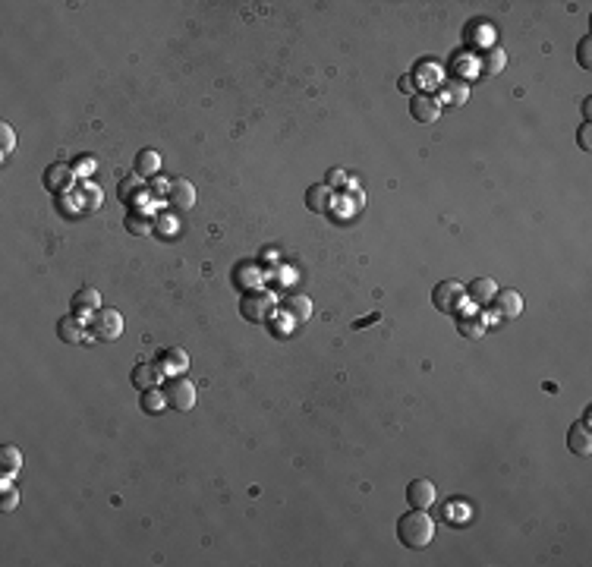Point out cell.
Instances as JSON below:
<instances>
[{"label":"cell","mask_w":592,"mask_h":567,"mask_svg":"<svg viewBox=\"0 0 592 567\" xmlns=\"http://www.w3.org/2000/svg\"><path fill=\"white\" fill-rule=\"evenodd\" d=\"M435 536V523L425 510H407V514L397 520V539L407 548H425Z\"/></svg>","instance_id":"1"},{"label":"cell","mask_w":592,"mask_h":567,"mask_svg":"<svg viewBox=\"0 0 592 567\" xmlns=\"http://www.w3.org/2000/svg\"><path fill=\"white\" fill-rule=\"evenodd\" d=\"M161 365L155 363H139L136 369H132V384H136L139 391H151L155 384H161Z\"/></svg>","instance_id":"16"},{"label":"cell","mask_w":592,"mask_h":567,"mask_svg":"<svg viewBox=\"0 0 592 567\" xmlns=\"http://www.w3.org/2000/svg\"><path fill=\"white\" fill-rule=\"evenodd\" d=\"M123 224H126V230H129L132 237H145V233H151V220L145 218L142 211H136V208H132V211L126 214Z\"/></svg>","instance_id":"22"},{"label":"cell","mask_w":592,"mask_h":567,"mask_svg":"<svg viewBox=\"0 0 592 567\" xmlns=\"http://www.w3.org/2000/svg\"><path fill=\"white\" fill-rule=\"evenodd\" d=\"M94 167V158L92 155H82V161L76 164V170H82V174H85V170H92Z\"/></svg>","instance_id":"34"},{"label":"cell","mask_w":592,"mask_h":567,"mask_svg":"<svg viewBox=\"0 0 592 567\" xmlns=\"http://www.w3.org/2000/svg\"><path fill=\"white\" fill-rule=\"evenodd\" d=\"M155 227H157V233H161L164 239H170V237H174V230H176V220L170 218V214H157Z\"/></svg>","instance_id":"28"},{"label":"cell","mask_w":592,"mask_h":567,"mask_svg":"<svg viewBox=\"0 0 592 567\" xmlns=\"http://www.w3.org/2000/svg\"><path fill=\"white\" fill-rule=\"evenodd\" d=\"M164 407H167V400H164V391H142V410L145 413H151V416H157V413H164Z\"/></svg>","instance_id":"24"},{"label":"cell","mask_w":592,"mask_h":567,"mask_svg":"<svg viewBox=\"0 0 592 567\" xmlns=\"http://www.w3.org/2000/svg\"><path fill=\"white\" fill-rule=\"evenodd\" d=\"M186 363H189L186 353L174 346V350H164L161 353V363H157V365H161V369H167V372H183V369H186Z\"/></svg>","instance_id":"23"},{"label":"cell","mask_w":592,"mask_h":567,"mask_svg":"<svg viewBox=\"0 0 592 567\" xmlns=\"http://www.w3.org/2000/svg\"><path fill=\"white\" fill-rule=\"evenodd\" d=\"M334 205V189L327 186V183H312V186L306 189V208L315 214H325L331 211Z\"/></svg>","instance_id":"8"},{"label":"cell","mask_w":592,"mask_h":567,"mask_svg":"<svg viewBox=\"0 0 592 567\" xmlns=\"http://www.w3.org/2000/svg\"><path fill=\"white\" fill-rule=\"evenodd\" d=\"M117 192H120V199H123V202H136L139 195H145V180H142V176H139V174L126 176V180L120 183V189H117Z\"/></svg>","instance_id":"21"},{"label":"cell","mask_w":592,"mask_h":567,"mask_svg":"<svg viewBox=\"0 0 592 567\" xmlns=\"http://www.w3.org/2000/svg\"><path fill=\"white\" fill-rule=\"evenodd\" d=\"M589 48H592V38H589V35H586V38H583V41H579V66H586V69H589V66H592V57H589Z\"/></svg>","instance_id":"30"},{"label":"cell","mask_w":592,"mask_h":567,"mask_svg":"<svg viewBox=\"0 0 592 567\" xmlns=\"http://www.w3.org/2000/svg\"><path fill=\"white\" fill-rule=\"evenodd\" d=\"M463 296H466V290H463V284H457V281H441L438 287L432 290V302L438 312H460V309H463Z\"/></svg>","instance_id":"5"},{"label":"cell","mask_w":592,"mask_h":567,"mask_svg":"<svg viewBox=\"0 0 592 567\" xmlns=\"http://www.w3.org/2000/svg\"><path fill=\"white\" fill-rule=\"evenodd\" d=\"M577 139H579V148L589 151V148H592V126H589V123L579 126V136H577Z\"/></svg>","instance_id":"32"},{"label":"cell","mask_w":592,"mask_h":567,"mask_svg":"<svg viewBox=\"0 0 592 567\" xmlns=\"http://www.w3.org/2000/svg\"><path fill=\"white\" fill-rule=\"evenodd\" d=\"M583 113H586V117L592 113V98H586V101H583Z\"/></svg>","instance_id":"36"},{"label":"cell","mask_w":592,"mask_h":567,"mask_svg":"<svg viewBox=\"0 0 592 567\" xmlns=\"http://www.w3.org/2000/svg\"><path fill=\"white\" fill-rule=\"evenodd\" d=\"M151 192H157V195H167V183H164V180H155V186H151Z\"/></svg>","instance_id":"35"},{"label":"cell","mask_w":592,"mask_h":567,"mask_svg":"<svg viewBox=\"0 0 592 567\" xmlns=\"http://www.w3.org/2000/svg\"><path fill=\"white\" fill-rule=\"evenodd\" d=\"M73 176H76V170L69 167V164H50V167L44 170V186H48L50 192H63V189L73 186Z\"/></svg>","instance_id":"10"},{"label":"cell","mask_w":592,"mask_h":567,"mask_svg":"<svg viewBox=\"0 0 592 567\" xmlns=\"http://www.w3.org/2000/svg\"><path fill=\"white\" fill-rule=\"evenodd\" d=\"M283 315H287L293 325H302V321H309V315H312V300L302 293H290L287 300H283Z\"/></svg>","instance_id":"12"},{"label":"cell","mask_w":592,"mask_h":567,"mask_svg":"<svg viewBox=\"0 0 592 567\" xmlns=\"http://www.w3.org/2000/svg\"><path fill=\"white\" fill-rule=\"evenodd\" d=\"M19 504V489L10 485V479H3V498H0V510H13Z\"/></svg>","instance_id":"26"},{"label":"cell","mask_w":592,"mask_h":567,"mask_svg":"<svg viewBox=\"0 0 592 567\" xmlns=\"http://www.w3.org/2000/svg\"><path fill=\"white\" fill-rule=\"evenodd\" d=\"M88 331L98 340H117L123 334V318H120L117 309H98V312L88 318Z\"/></svg>","instance_id":"3"},{"label":"cell","mask_w":592,"mask_h":567,"mask_svg":"<svg viewBox=\"0 0 592 567\" xmlns=\"http://www.w3.org/2000/svg\"><path fill=\"white\" fill-rule=\"evenodd\" d=\"M239 315L246 321H268L274 315V296L268 290H252L239 300Z\"/></svg>","instance_id":"2"},{"label":"cell","mask_w":592,"mask_h":567,"mask_svg":"<svg viewBox=\"0 0 592 567\" xmlns=\"http://www.w3.org/2000/svg\"><path fill=\"white\" fill-rule=\"evenodd\" d=\"M13 145H16V132H13L10 123L0 126V155H10Z\"/></svg>","instance_id":"27"},{"label":"cell","mask_w":592,"mask_h":567,"mask_svg":"<svg viewBox=\"0 0 592 567\" xmlns=\"http://www.w3.org/2000/svg\"><path fill=\"white\" fill-rule=\"evenodd\" d=\"M501 66H504V50L498 48V50H491L488 60H485V73H495V69H501Z\"/></svg>","instance_id":"29"},{"label":"cell","mask_w":592,"mask_h":567,"mask_svg":"<svg viewBox=\"0 0 592 567\" xmlns=\"http://www.w3.org/2000/svg\"><path fill=\"white\" fill-rule=\"evenodd\" d=\"M57 334H60L63 344H79L82 340V318L79 315H63L60 325H57Z\"/></svg>","instance_id":"19"},{"label":"cell","mask_w":592,"mask_h":567,"mask_svg":"<svg viewBox=\"0 0 592 567\" xmlns=\"http://www.w3.org/2000/svg\"><path fill=\"white\" fill-rule=\"evenodd\" d=\"M438 88H441V101L447 107H463L466 98H470V85L463 79H444Z\"/></svg>","instance_id":"13"},{"label":"cell","mask_w":592,"mask_h":567,"mask_svg":"<svg viewBox=\"0 0 592 567\" xmlns=\"http://www.w3.org/2000/svg\"><path fill=\"white\" fill-rule=\"evenodd\" d=\"M409 111H413V117L419 120V123H435V120L441 117V101L432 98V94L419 92L413 94V101H409Z\"/></svg>","instance_id":"7"},{"label":"cell","mask_w":592,"mask_h":567,"mask_svg":"<svg viewBox=\"0 0 592 567\" xmlns=\"http://www.w3.org/2000/svg\"><path fill=\"white\" fill-rule=\"evenodd\" d=\"M413 88H416V76H409V73L400 76V92H413Z\"/></svg>","instance_id":"33"},{"label":"cell","mask_w":592,"mask_h":567,"mask_svg":"<svg viewBox=\"0 0 592 567\" xmlns=\"http://www.w3.org/2000/svg\"><path fill=\"white\" fill-rule=\"evenodd\" d=\"M567 447H570L577 457H589L592 454V435L586 422H573L570 432H567Z\"/></svg>","instance_id":"11"},{"label":"cell","mask_w":592,"mask_h":567,"mask_svg":"<svg viewBox=\"0 0 592 567\" xmlns=\"http://www.w3.org/2000/svg\"><path fill=\"white\" fill-rule=\"evenodd\" d=\"M157 167H161V155H157L155 148H142V151H139V158H136V174L139 176H151Z\"/></svg>","instance_id":"20"},{"label":"cell","mask_w":592,"mask_h":567,"mask_svg":"<svg viewBox=\"0 0 592 567\" xmlns=\"http://www.w3.org/2000/svg\"><path fill=\"white\" fill-rule=\"evenodd\" d=\"M167 199L174 208H192L195 205V186L189 180H174L167 186Z\"/></svg>","instance_id":"15"},{"label":"cell","mask_w":592,"mask_h":567,"mask_svg":"<svg viewBox=\"0 0 592 567\" xmlns=\"http://www.w3.org/2000/svg\"><path fill=\"white\" fill-rule=\"evenodd\" d=\"M466 293L472 296V302H479V306H485V302H491L495 300V293H498V284L491 281V277H476V281L466 287Z\"/></svg>","instance_id":"17"},{"label":"cell","mask_w":592,"mask_h":567,"mask_svg":"<svg viewBox=\"0 0 592 567\" xmlns=\"http://www.w3.org/2000/svg\"><path fill=\"white\" fill-rule=\"evenodd\" d=\"M435 485L428 482V479H413V482L407 485V501H409V507H416V510H428L435 504Z\"/></svg>","instance_id":"6"},{"label":"cell","mask_w":592,"mask_h":567,"mask_svg":"<svg viewBox=\"0 0 592 567\" xmlns=\"http://www.w3.org/2000/svg\"><path fill=\"white\" fill-rule=\"evenodd\" d=\"M19 466H22V451L16 444H3L0 447V470H3V479L16 476Z\"/></svg>","instance_id":"18"},{"label":"cell","mask_w":592,"mask_h":567,"mask_svg":"<svg viewBox=\"0 0 592 567\" xmlns=\"http://www.w3.org/2000/svg\"><path fill=\"white\" fill-rule=\"evenodd\" d=\"M94 309H101V293L94 287H82L73 293V315L79 318H92Z\"/></svg>","instance_id":"9"},{"label":"cell","mask_w":592,"mask_h":567,"mask_svg":"<svg viewBox=\"0 0 592 567\" xmlns=\"http://www.w3.org/2000/svg\"><path fill=\"white\" fill-rule=\"evenodd\" d=\"M325 183H327V186H331V189H337V186H344V183H346V174H344V170H337V167H334V170H327Z\"/></svg>","instance_id":"31"},{"label":"cell","mask_w":592,"mask_h":567,"mask_svg":"<svg viewBox=\"0 0 592 567\" xmlns=\"http://www.w3.org/2000/svg\"><path fill=\"white\" fill-rule=\"evenodd\" d=\"M457 328H460V334H463V337H482V318H479L476 312L472 315H460V321H457Z\"/></svg>","instance_id":"25"},{"label":"cell","mask_w":592,"mask_h":567,"mask_svg":"<svg viewBox=\"0 0 592 567\" xmlns=\"http://www.w3.org/2000/svg\"><path fill=\"white\" fill-rule=\"evenodd\" d=\"M164 400L170 403V410L186 413V410L195 407V384L186 382V378H170V382L164 384Z\"/></svg>","instance_id":"4"},{"label":"cell","mask_w":592,"mask_h":567,"mask_svg":"<svg viewBox=\"0 0 592 567\" xmlns=\"http://www.w3.org/2000/svg\"><path fill=\"white\" fill-rule=\"evenodd\" d=\"M495 306L501 318H516L523 312V296L516 290H498L495 293Z\"/></svg>","instance_id":"14"}]
</instances>
